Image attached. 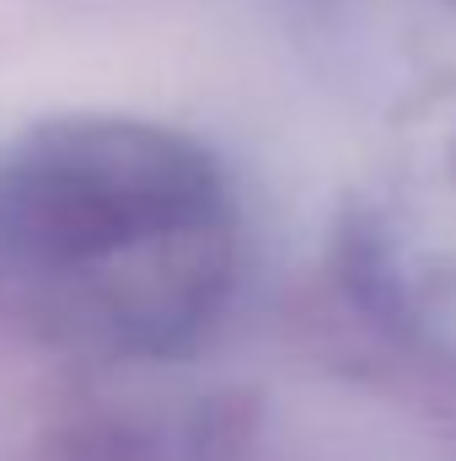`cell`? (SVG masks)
<instances>
[{"label": "cell", "instance_id": "cell-1", "mask_svg": "<svg viewBox=\"0 0 456 461\" xmlns=\"http://www.w3.org/2000/svg\"><path fill=\"white\" fill-rule=\"evenodd\" d=\"M0 274L81 339L178 344L231 279L221 172L156 123H38L0 156Z\"/></svg>", "mask_w": 456, "mask_h": 461}]
</instances>
